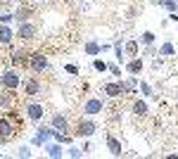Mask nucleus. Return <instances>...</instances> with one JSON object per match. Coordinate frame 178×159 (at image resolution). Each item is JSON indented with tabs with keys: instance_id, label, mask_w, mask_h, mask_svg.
Segmentation results:
<instances>
[{
	"instance_id": "f257e3e1",
	"label": "nucleus",
	"mask_w": 178,
	"mask_h": 159,
	"mask_svg": "<svg viewBox=\"0 0 178 159\" xmlns=\"http://www.w3.org/2000/svg\"><path fill=\"white\" fill-rule=\"evenodd\" d=\"M0 41H10V29L0 26Z\"/></svg>"
}]
</instances>
